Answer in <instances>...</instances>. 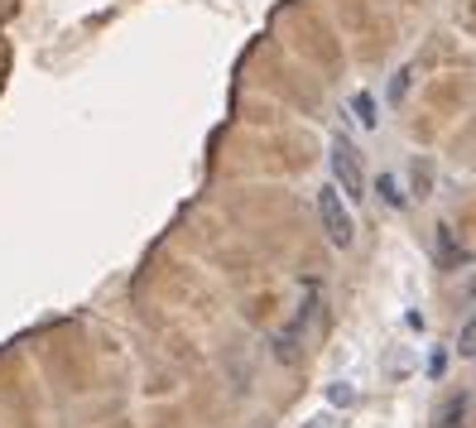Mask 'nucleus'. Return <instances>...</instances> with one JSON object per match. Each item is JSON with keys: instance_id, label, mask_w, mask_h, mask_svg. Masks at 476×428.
Instances as JSON below:
<instances>
[{"instance_id": "8", "label": "nucleus", "mask_w": 476, "mask_h": 428, "mask_svg": "<svg viewBox=\"0 0 476 428\" xmlns=\"http://www.w3.org/2000/svg\"><path fill=\"white\" fill-rule=\"evenodd\" d=\"M351 400H356V390L347 380H337V385H332V404H351Z\"/></svg>"}, {"instance_id": "4", "label": "nucleus", "mask_w": 476, "mask_h": 428, "mask_svg": "<svg viewBox=\"0 0 476 428\" xmlns=\"http://www.w3.org/2000/svg\"><path fill=\"white\" fill-rule=\"evenodd\" d=\"M433 251H438V265H443V270H462V265H467V251H462V246L457 241H452V231L448 227H438V241H433Z\"/></svg>"}, {"instance_id": "9", "label": "nucleus", "mask_w": 476, "mask_h": 428, "mask_svg": "<svg viewBox=\"0 0 476 428\" xmlns=\"http://www.w3.org/2000/svg\"><path fill=\"white\" fill-rule=\"evenodd\" d=\"M404 92H409V73H395V82H390V97H404Z\"/></svg>"}, {"instance_id": "2", "label": "nucleus", "mask_w": 476, "mask_h": 428, "mask_svg": "<svg viewBox=\"0 0 476 428\" xmlns=\"http://www.w3.org/2000/svg\"><path fill=\"white\" fill-rule=\"evenodd\" d=\"M332 178H337V188L347 198H356L361 202V193H366V174H361V154H356V145L351 140H332Z\"/></svg>"}, {"instance_id": "10", "label": "nucleus", "mask_w": 476, "mask_h": 428, "mask_svg": "<svg viewBox=\"0 0 476 428\" xmlns=\"http://www.w3.org/2000/svg\"><path fill=\"white\" fill-rule=\"evenodd\" d=\"M308 428H332V419H327V414H318V419L308 424Z\"/></svg>"}, {"instance_id": "6", "label": "nucleus", "mask_w": 476, "mask_h": 428, "mask_svg": "<svg viewBox=\"0 0 476 428\" xmlns=\"http://www.w3.org/2000/svg\"><path fill=\"white\" fill-rule=\"evenodd\" d=\"M351 111H356V121L375 125V101H371V97H366V92H361V97H351Z\"/></svg>"}, {"instance_id": "3", "label": "nucleus", "mask_w": 476, "mask_h": 428, "mask_svg": "<svg viewBox=\"0 0 476 428\" xmlns=\"http://www.w3.org/2000/svg\"><path fill=\"white\" fill-rule=\"evenodd\" d=\"M467 409H472V395H467V390H457V395H448V404L438 409L433 428H462V424H467Z\"/></svg>"}, {"instance_id": "7", "label": "nucleus", "mask_w": 476, "mask_h": 428, "mask_svg": "<svg viewBox=\"0 0 476 428\" xmlns=\"http://www.w3.org/2000/svg\"><path fill=\"white\" fill-rule=\"evenodd\" d=\"M457 351H462V356H476V318H472L467 327H462V337H457Z\"/></svg>"}, {"instance_id": "5", "label": "nucleus", "mask_w": 476, "mask_h": 428, "mask_svg": "<svg viewBox=\"0 0 476 428\" xmlns=\"http://www.w3.org/2000/svg\"><path fill=\"white\" fill-rule=\"evenodd\" d=\"M375 188H380V193H385V202H390V207H404V193H399L395 174H380V178H375Z\"/></svg>"}, {"instance_id": "1", "label": "nucleus", "mask_w": 476, "mask_h": 428, "mask_svg": "<svg viewBox=\"0 0 476 428\" xmlns=\"http://www.w3.org/2000/svg\"><path fill=\"white\" fill-rule=\"evenodd\" d=\"M318 217H323L327 241L347 251L356 227H351V212H347V202H342V188H337V183H323V188H318Z\"/></svg>"}]
</instances>
